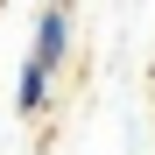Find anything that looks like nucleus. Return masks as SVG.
Wrapping results in <instances>:
<instances>
[{
  "label": "nucleus",
  "mask_w": 155,
  "mask_h": 155,
  "mask_svg": "<svg viewBox=\"0 0 155 155\" xmlns=\"http://www.w3.org/2000/svg\"><path fill=\"white\" fill-rule=\"evenodd\" d=\"M42 99H49V71L21 64V78H14V113H42Z\"/></svg>",
  "instance_id": "nucleus-2"
},
{
  "label": "nucleus",
  "mask_w": 155,
  "mask_h": 155,
  "mask_svg": "<svg viewBox=\"0 0 155 155\" xmlns=\"http://www.w3.org/2000/svg\"><path fill=\"white\" fill-rule=\"evenodd\" d=\"M64 57H71V7H64V0H49L42 21H35V49H28V64L57 78V71H64Z\"/></svg>",
  "instance_id": "nucleus-1"
}]
</instances>
